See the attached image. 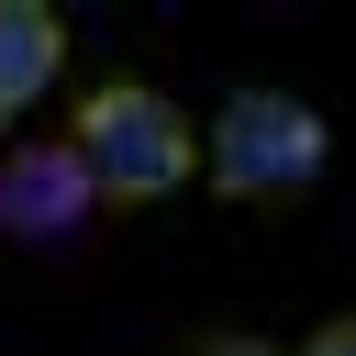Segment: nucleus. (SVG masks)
Listing matches in <instances>:
<instances>
[{
	"mask_svg": "<svg viewBox=\"0 0 356 356\" xmlns=\"http://www.w3.org/2000/svg\"><path fill=\"white\" fill-rule=\"evenodd\" d=\"M67 145L89 156V189H100V211H156V200H178L189 178H200V122L156 89V78H89L78 89V111H67Z\"/></svg>",
	"mask_w": 356,
	"mask_h": 356,
	"instance_id": "1",
	"label": "nucleus"
},
{
	"mask_svg": "<svg viewBox=\"0 0 356 356\" xmlns=\"http://www.w3.org/2000/svg\"><path fill=\"white\" fill-rule=\"evenodd\" d=\"M323 167H334V122H323L300 89H234V100L200 122V178H211L234 211H289Z\"/></svg>",
	"mask_w": 356,
	"mask_h": 356,
	"instance_id": "2",
	"label": "nucleus"
},
{
	"mask_svg": "<svg viewBox=\"0 0 356 356\" xmlns=\"http://www.w3.org/2000/svg\"><path fill=\"white\" fill-rule=\"evenodd\" d=\"M89 211H100V189L67 134H22L0 156V234L11 245H67V234H89Z\"/></svg>",
	"mask_w": 356,
	"mask_h": 356,
	"instance_id": "3",
	"label": "nucleus"
},
{
	"mask_svg": "<svg viewBox=\"0 0 356 356\" xmlns=\"http://www.w3.org/2000/svg\"><path fill=\"white\" fill-rule=\"evenodd\" d=\"M67 78V11L56 0H0V122H22Z\"/></svg>",
	"mask_w": 356,
	"mask_h": 356,
	"instance_id": "4",
	"label": "nucleus"
},
{
	"mask_svg": "<svg viewBox=\"0 0 356 356\" xmlns=\"http://www.w3.org/2000/svg\"><path fill=\"white\" fill-rule=\"evenodd\" d=\"M289 356H356V312H334V323H312Z\"/></svg>",
	"mask_w": 356,
	"mask_h": 356,
	"instance_id": "5",
	"label": "nucleus"
},
{
	"mask_svg": "<svg viewBox=\"0 0 356 356\" xmlns=\"http://www.w3.org/2000/svg\"><path fill=\"white\" fill-rule=\"evenodd\" d=\"M167 356H278L267 334H189V345H167Z\"/></svg>",
	"mask_w": 356,
	"mask_h": 356,
	"instance_id": "6",
	"label": "nucleus"
},
{
	"mask_svg": "<svg viewBox=\"0 0 356 356\" xmlns=\"http://www.w3.org/2000/svg\"><path fill=\"white\" fill-rule=\"evenodd\" d=\"M0 156H11V145H0Z\"/></svg>",
	"mask_w": 356,
	"mask_h": 356,
	"instance_id": "7",
	"label": "nucleus"
}]
</instances>
